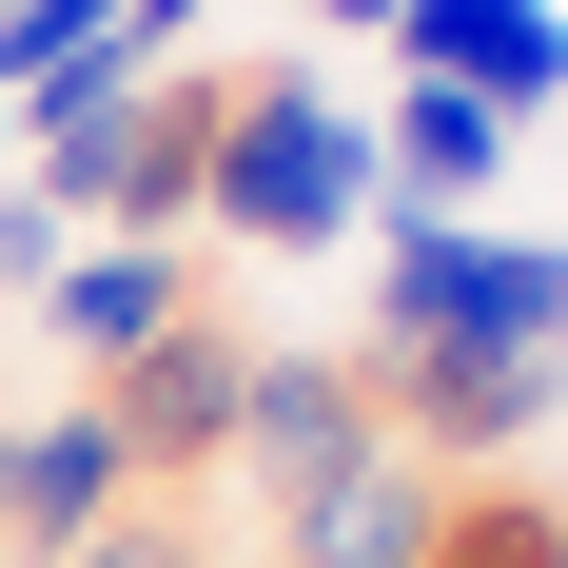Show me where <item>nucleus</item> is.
Segmentation results:
<instances>
[{"label": "nucleus", "mask_w": 568, "mask_h": 568, "mask_svg": "<svg viewBox=\"0 0 568 568\" xmlns=\"http://www.w3.org/2000/svg\"><path fill=\"white\" fill-rule=\"evenodd\" d=\"M216 99H235V79H196V59H79L59 99H20V176H40L59 216L176 255L196 176H216Z\"/></svg>", "instance_id": "obj_1"}, {"label": "nucleus", "mask_w": 568, "mask_h": 568, "mask_svg": "<svg viewBox=\"0 0 568 568\" xmlns=\"http://www.w3.org/2000/svg\"><path fill=\"white\" fill-rule=\"evenodd\" d=\"M196 235H255V255L373 235V118L334 79H235L216 99V176H196Z\"/></svg>", "instance_id": "obj_2"}, {"label": "nucleus", "mask_w": 568, "mask_h": 568, "mask_svg": "<svg viewBox=\"0 0 568 568\" xmlns=\"http://www.w3.org/2000/svg\"><path fill=\"white\" fill-rule=\"evenodd\" d=\"M393 294H373V334L412 353H549L568 373V235H490V216H373Z\"/></svg>", "instance_id": "obj_3"}, {"label": "nucleus", "mask_w": 568, "mask_h": 568, "mask_svg": "<svg viewBox=\"0 0 568 568\" xmlns=\"http://www.w3.org/2000/svg\"><path fill=\"white\" fill-rule=\"evenodd\" d=\"M235 393H255V334H235V314H176L138 373H99V412H118V452H138V490L235 470Z\"/></svg>", "instance_id": "obj_4"}, {"label": "nucleus", "mask_w": 568, "mask_h": 568, "mask_svg": "<svg viewBox=\"0 0 568 568\" xmlns=\"http://www.w3.org/2000/svg\"><path fill=\"white\" fill-rule=\"evenodd\" d=\"M373 373V412H393V452H452V470H490V452H529L549 432V353H412V334H373L353 353Z\"/></svg>", "instance_id": "obj_5"}, {"label": "nucleus", "mask_w": 568, "mask_h": 568, "mask_svg": "<svg viewBox=\"0 0 568 568\" xmlns=\"http://www.w3.org/2000/svg\"><path fill=\"white\" fill-rule=\"evenodd\" d=\"M99 510H138V452H118V412H40V432H0V568H59Z\"/></svg>", "instance_id": "obj_6"}, {"label": "nucleus", "mask_w": 568, "mask_h": 568, "mask_svg": "<svg viewBox=\"0 0 568 568\" xmlns=\"http://www.w3.org/2000/svg\"><path fill=\"white\" fill-rule=\"evenodd\" d=\"M393 79H470V99L529 138V118L568 99V20L549 0H393Z\"/></svg>", "instance_id": "obj_7"}, {"label": "nucleus", "mask_w": 568, "mask_h": 568, "mask_svg": "<svg viewBox=\"0 0 568 568\" xmlns=\"http://www.w3.org/2000/svg\"><path fill=\"white\" fill-rule=\"evenodd\" d=\"M353 452H393L373 373H353V353H255V393H235V470L294 490V470H353Z\"/></svg>", "instance_id": "obj_8"}, {"label": "nucleus", "mask_w": 568, "mask_h": 568, "mask_svg": "<svg viewBox=\"0 0 568 568\" xmlns=\"http://www.w3.org/2000/svg\"><path fill=\"white\" fill-rule=\"evenodd\" d=\"M510 176V118L470 99V79H393V118H373V216H470Z\"/></svg>", "instance_id": "obj_9"}, {"label": "nucleus", "mask_w": 568, "mask_h": 568, "mask_svg": "<svg viewBox=\"0 0 568 568\" xmlns=\"http://www.w3.org/2000/svg\"><path fill=\"white\" fill-rule=\"evenodd\" d=\"M176 314H196V294H176V255H158V235H99V255H59V294H40V334L79 353V373H138Z\"/></svg>", "instance_id": "obj_10"}, {"label": "nucleus", "mask_w": 568, "mask_h": 568, "mask_svg": "<svg viewBox=\"0 0 568 568\" xmlns=\"http://www.w3.org/2000/svg\"><path fill=\"white\" fill-rule=\"evenodd\" d=\"M432 568H568V490H529V470H470L452 510H432Z\"/></svg>", "instance_id": "obj_11"}, {"label": "nucleus", "mask_w": 568, "mask_h": 568, "mask_svg": "<svg viewBox=\"0 0 568 568\" xmlns=\"http://www.w3.org/2000/svg\"><path fill=\"white\" fill-rule=\"evenodd\" d=\"M59 568H216V529L176 510V490H138V510H99V529H79Z\"/></svg>", "instance_id": "obj_12"}, {"label": "nucleus", "mask_w": 568, "mask_h": 568, "mask_svg": "<svg viewBox=\"0 0 568 568\" xmlns=\"http://www.w3.org/2000/svg\"><path fill=\"white\" fill-rule=\"evenodd\" d=\"M59 255H79V216H59L40 176H0V314H20V294H59Z\"/></svg>", "instance_id": "obj_13"}, {"label": "nucleus", "mask_w": 568, "mask_h": 568, "mask_svg": "<svg viewBox=\"0 0 568 568\" xmlns=\"http://www.w3.org/2000/svg\"><path fill=\"white\" fill-rule=\"evenodd\" d=\"M314 20H353V40H393V0H314Z\"/></svg>", "instance_id": "obj_14"}, {"label": "nucleus", "mask_w": 568, "mask_h": 568, "mask_svg": "<svg viewBox=\"0 0 568 568\" xmlns=\"http://www.w3.org/2000/svg\"><path fill=\"white\" fill-rule=\"evenodd\" d=\"M0 176H20V118H0Z\"/></svg>", "instance_id": "obj_15"}, {"label": "nucleus", "mask_w": 568, "mask_h": 568, "mask_svg": "<svg viewBox=\"0 0 568 568\" xmlns=\"http://www.w3.org/2000/svg\"><path fill=\"white\" fill-rule=\"evenodd\" d=\"M158 20H196V0H158Z\"/></svg>", "instance_id": "obj_16"}]
</instances>
